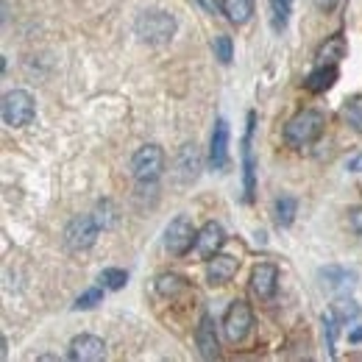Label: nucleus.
I'll return each instance as SVG.
<instances>
[{
  "instance_id": "1",
  "label": "nucleus",
  "mask_w": 362,
  "mask_h": 362,
  "mask_svg": "<svg viewBox=\"0 0 362 362\" xmlns=\"http://www.w3.org/2000/svg\"><path fill=\"white\" fill-rule=\"evenodd\" d=\"M323 134V115L315 109L298 112L287 126H284V142L290 148H310L317 136Z\"/></svg>"
},
{
  "instance_id": "2",
  "label": "nucleus",
  "mask_w": 362,
  "mask_h": 362,
  "mask_svg": "<svg viewBox=\"0 0 362 362\" xmlns=\"http://www.w3.org/2000/svg\"><path fill=\"white\" fill-rule=\"evenodd\" d=\"M134 31L148 45H165L176 34V17L168 11H145V14H139Z\"/></svg>"
},
{
  "instance_id": "3",
  "label": "nucleus",
  "mask_w": 362,
  "mask_h": 362,
  "mask_svg": "<svg viewBox=\"0 0 362 362\" xmlns=\"http://www.w3.org/2000/svg\"><path fill=\"white\" fill-rule=\"evenodd\" d=\"M37 117V103L34 95L25 90H11L3 98V123L11 129H23L28 123H34Z\"/></svg>"
},
{
  "instance_id": "4",
  "label": "nucleus",
  "mask_w": 362,
  "mask_h": 362,
  "mask_svg": "<svg viewBox=\"0 0 362 362\" xmlns=\"http://www.w3.org/2000/svg\"><path fill=\"white\" fill-rule=\"evenodd\" d=\"M98 234H100L98 218L95 215H78V218H73L67 223V228H64V245L70 251H87V248L95 245Z\"/></svg>"
},
{
  "instance_id": "5",
  "label": "nucleus",
  "mask_w": 362,
  "mask_h": 362,
  "mask_svg": "<svg viewBox=\"0 0 362 362\" xmlns=\"http://www.w3.org/2000/svg\"><path fill=\"white\" fill-rule=\"evenodd\" d=\"M198 240V231L192 226V221L187 215H179L173 218L168 228H165V251L173 254V257H184Z\"/></svg>"
},
{
  "instance_id": "6",
  "label": "nucleus",
  "mask_w": 362,
  "mask_h": 362,
  "mask_svg": "<svg viewBox=\"0 0 362 362\" xmlns=\"http://www.w3.org/2000/svg\"><path fill=\"white\" fill-rule=\"evenodd\" d=\"M132 170L136 181H156L165 170V151L159 145H142L132 159Z\"/></svg>"
},
{
  "instance_id": "7",
  "label": "nucleus",
  "mask_w": 362,
  "mask_h": 362,
  "mask_svg": "<svg viewBox=\"0 0 362 362\" xmlns=\"http://www.w3.org/2000/svg\"><path fill=\"white\" fill-rule=\"evenodd\" d=\"M251 323H254V315H251V307L240 298V301H231V307L226 310V317H223V332L231 343H240L248 337L251 332Z\"/></svg>"
},
{
  "instance_id": "8",
  "label": "nucleus",
  "mask_w": 362,
  "mask_h": 362,
  "mask_svg": "<svg viewBox=\"0 0 362 362\" xmlns=\"http://www.w3.org/2000/svg\"><path fill=\"white\" fill-rule=\"evenodd\" d=\"M67 357L73 362H100L106 357V346L100 337L95 334H78L70 340V351Z\"/></svg>"
},
{
  "instance_id": "9",
  "label": "nucleus",
  "mask_w": 362,
  "mask_h": 362,
  "mask_svg": "<svg viewBox=\"0 0 362 362\" xmlns=\"http://www.w3.org/2000/svg\"><path fill=\"white\" fill-rule=\"evenodd\" d=\"M254 112L248 115V129L243 136V187H245V201H254L257 192V168H254V151H251V134H254Z\"/></svg>"
},
{
  "instance_id": "10",
  "label": "nucleus",
  "mask_w": 362,
  "mask_h": 362,
  "mask_svg": "<svg viewBox=\"0 0 362 362\" xmlns=\"http://www.w3.org/2000/svg\"><path fill=\"white\" fill-rule=\"evenodd\" d=\"M209 168H212V170H226L228 168V123L223 117H218V120H215V129H212Z\"/></svg>"
},
{
  "instance_id": "11",
  "label": "nucleus",
  "mask_w": 362,
  "mask_h": 362,
  "mask_svg": "<svg viewBox=\"0 0 362 362\" xmlns=\"http://www.w3.org/2000/svg\"><path fill=\"white\" fill-rule=\"evenodd\" d=\"M195 346H198V354L204 360H215L221 354V343H218V332H215V320L212 315H204L198 329H195Z\"/></svg>"
},
{
  "instance_id": "12",
  "label": "nucleus",
  "mask_w": 362,
  "mask_h": 362,
  "mask_svg": "<svg viewBox=\"0 0 362 362\" xmlns=\"http://www.w3.org/2000/svg\"><path fill=\"white\" fill-rule=\"evenodd\" d=\"M276 284H279V268L271 265V262H259V265L251 271V290H254V296H259L262 301L273 298Z\"/></svg>"
},
{
  "instance_id": "13",
  "label": "nucleus",
  "mask_w": 362,
  "mask_h": 362,
  "mask_svg": "<svg viewBox=\"0 0 362 362\" xmlns=\"http://www.w3.org/2000/svg\"><path fill=\"white\" fill-rule=\"evenodd\" d=\"M223 243H226V231H223V226L215 223V221H209L206 226L198 231L195 248H198V254H201L204 259H212V257L223 248Z\"/></svg>"
},
{
  "instance_id": "14",
  "label": "nucleus",
  "mask_w": 362,
  "mask_h": 362,
  "mask_svg": "<svg viewBox=\"0 0 362 362\" xmlns=\"http://www.w3.org/2000/svg\"><path fill=\"white\" fill-rule=\"evenodd\" d=\"M240 259L228 257V254H215L212 259H206V279L209 284H226L237 276Z\"/></svg>"
},
{
  "instance_id": "15",
  "label": "nucleus",
  "mask_w": 362,
  "mask_h": 362,
  "mask_svg": "<svg viewBox=\"0 0 362 362\" xmlns=\"http://www.w3.org/2000/svg\"><path fill=\"white\" fill-rule=\"evenodd\" d=\"M320 279L329 290H351L357 284V271L351 268H340V265H329L320 271Z\"/></svg>"
},
{
  "instance_id": "16",
  "label": "nucleus",
  "mask_w": 362,
  "mask_h": 362,
  "mask_svg": "<svg viewBox=\"0 0 362 362\" xmlns=\"http://www.w3.org/2000/svg\"><path fill=\"white\" fill-rule=\"evenodd\" d=\"M337 64H317L315 70L307 76V81H304V87L310 92H326L334 87V81H337Z\"/></svg>"
},
{
  "instance_id": "17",
  "label": "nucleus",
  "mask_w": 362,
  "mask_h": 362,
  "mask_svg": "<svg viewBox=\"0 0 362 362\" xmlns=\"http://www.w3.org/2000/svg\"><path fill=\"white\" fill-rule=\"evenodd\" d=\"M343 56H346V37L343 34H334V37H329L323 45L317 47L315 62L317 64H340Z\"/></svg>"
},
{
  "instance_id": "18",
  "label": "nucleus",
  "mask_w": 362,
  "mask_h": 362,
  "mask_svg": "<svg viewBox=\"0 0 362 362\" xmlns=\"http://www.w3.org/2000/svg\"><path fill=\"white\" fill-rule=\"evenodd\" d=\"M223 14H226L231 23L243 25L254 14V0H223Z\"/></svg>"
},
{
  "instance_id": "19",
  "label": "nucleus",
  "mask_w": 362,
  "mask_h": 362,
  "mask_svg": "<svg viewBox=\"0 0 362 362\" xmlns=\"http://www.w3.org/2000/svg\"><path fill=\"white\" fill-rule=\"evenodd\" d=\"M198 168H201V159H198V148L195 145H184L179 153V170L184 181L195 179L198 176Z\"/></svg>"
},
{
  "instance_id": "20",
  "label": "nucleus",
  "mask_w": 362,
  "mask_h": 362,
  "mask_svg": "<svg viewBox=\"0 0 362 362\" xmlns=\"http://www.w3.org/2000/svg\"><path fill=\"white\" fill-rule=\"evenodd\" d=\"M290 14H293V0H271V23L273 31H284L287 23H290Z\"/></svg>"
},
{
  "instance_id": "21",
  "label": "nucleus",
  "mask_w": 362,
  "mask_h": 362,
  "mask_svg": "<svg viewBox=\"0 0 362 362\" xmlns=\"http://www.w3.org/2000/svg\"><path fill=\"white\" fill-rule=\"evenodd\" d=\"M332 315L337 317L340 323H349V320H357L362 315V307L354 298H337L332 304Z\"/></svg>"
},
{
  "instance_id": "22",
  "label": "nucleus",
  "mask_w": 362,
  "mask_h": 362,
  "mask_svg": "<svg viewBox=\"0 0 362 362\" xmlns=\"http://www.w3.org/2000/svg\"><path fill=\"white\" fill-rule=\"evenodd\" d=\"M296 209H298V201H296L293 195H281V198L276 201V223L287 228L296 221Z\"/></svg>"
},
{
  "instance_id": "23",
  "label": "nucleus",
  "mask_w": 362,
  "mask_h": 362,
  "mask_svg": "<svg viewBox=\"0 0 362 362\" xmlns=\"http://www.w3.org/2000/svg\"><path fill=\"white\" fill-rule=\"evenodd\" d=\"M156 290H159L162 296L173 298V296H179L181 290H187V281H184L181 276H176V273H165V276L156 279Z\"/></svg>"
},
{
  "instance_id": "24",
  "label": "nucleus",
  "mask_w": 362,
  "mask_h": 362,
  "mask_svg": "<svg viewBox=\"0 0 362 362\" xmlns=\"http://www.w3.org/2000/svg\"><path fill=\"white\" fill-rule=\"evenodd\" d=\"M346 120H349V126L354 132L362 134V92L354 95V98H349V103H346Z\"/></svg>"
},
{
  "instance_id": "25",
  "label": "nucleus",
  "mask_w": 362,
  "mask_h": 362,
  "mask_svg": "<svg viewBox=\"0 0 362 362\" xmlns=\"http://www.w3.org/2000/svg\"><path fill=\"white\" fill-rule=\"evenodd\" d=\"M100 281H103L106 290H123L126 281H129V273L120 271V268H106V271L100 273Z\"/></svg>"
},
{
  "instance_id": "26",
  "label": "nucleus",
  "mask_w": 362,
  "mask_h": 362,
  "mask_svg": "<svg viewBox=\"0 0 362 362\" xmlns=\"http://www.w3.org/2000/svg\"><path fill=\"white\" fill-rule=\"evenodd\" d=\"M100 301H103V290H100V287H90L87 293H81V296L76 298L73 310H92V307H98Z\"/></svg>"
},
{
  "instance_id": "27",
  "label": "nucleus",
  "mask_w": 362,
  "mask_h": 362,
  "mask_svg": "<svg viewBox=\"0 0 362 362\" xmlns=\"http://www.w3.org/2000/svg\"><path fill=\"white\" fill-rule=\"evenodd\" d=\"M212 50H215V59H218L221 64H228V62H231V53H234L231 37H226V34L215 37V42H212Z\"/></svg>"
},
{
  "instance_id": "28",
  "label": "nucleus",
  "mask_w": 362,
  "mask_h": 362,
  "mask_svg": "<svg viewBox=\"0 0 362 362\" xmlns=\"http://www.w3.org/2000/svg\"><path fill=\"white\" fill-rule=\"evenodd\" d=\"M337 317L332 315H323V334H326V349H329V357H334V340H337Z\"/></svg>"
},
{
  "instance_id": "29",
  "label": "nucleus",
  "mask_w": 362,
  "mask_h": 362,
  "mask_svg": "<svg viewBox=\"0 0 362 362\" xmlns=\"http://www.w3.org/2000/svg\"><path fill=\"white\" fill-rule=\"evenodd\" d=\"M209 14H218V11H223V0H198Z\"/></svg>"
},
{
  "instance_id": "30",
  "label": "nucleus",
  "mask_w": 362,
  "mask_h": 362,
  "mask_svg": "<svg viewBox=\"0 0 362 362\" xmlns=\"http://www.w3.org/2000/svg\"><path fill=\"white\" fill-rule=\"evenodd\" d=\"M351 228L362 237V209H354V212H351Z\"/></svg>"
},
{
  "instance_id": "31",
  "label": "nucleus",
  "mask_w": 362,
  "mask_h": 362,
  "mask_svg": "<svg viewBox=\"0 0 362 362\" xmlns=\"http://www.w3.org/2000/svg\"><path fill=\"white\" fill-rule=\"evenodd\" d=\"M346 168H349V173H362V153H357L354 159H349Z\"/></svg>"
},
{
  "instance_id": "32",
  "label": "nucleus",
  "mask_w": 362,
  "mask_h": 362,
  "mask_svg": "<svg viewBox=\"0 0 362 362\" xmlns=\"http://www.w3.org/2000/svg\"><path fill=\"white\" fill-rule=\"evenodd\" d=\"M320 11H334V6L340 3V0H313Z\"/></svg>"
},
{
  "instance_id": "33",
  "label": "nucleus",
  "mask_w": 362,
  "mask_h": 362,
  "mask_svg": "<svg viewBox=\"0 0 362 362\" xmlns=\"http://www.w3.org/2000/svg\"><path fill=\"white\" fill-rule=\"evenodd\" d=\"M349 340H351V343H362V326H360V329H354V332L349 334Z\"/></svg>"
}]
</instances>
